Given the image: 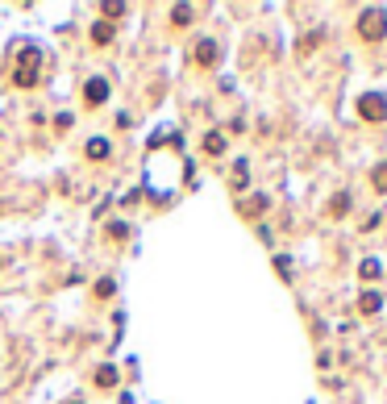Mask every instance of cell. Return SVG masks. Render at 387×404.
<instances>
[{"label":"cell","mask_w":387,"mask_h":404,"mask_svg":"<svg viewBox=\"0 0 387 404\" xmlns=\"http://www.w3.org/2000/svg\"><path fill=\"white\" fill-rule=\"evenodd\" d=\"M96 388H117V367H113V363L96 367Z\"/></svg>","instance_id":"9"},{"label":"cell","mask_w":387,"mask_h":404,"mask_svg":"<svg viewBox=\"0 0 387 404\" xmlns=\"http://www.w3.org/2000/svg\"><path fill=\"white\" fill-rule=\"evenodd\" d=\"M358 117L371 121V125L387 121V96H383V92H366V96H358Z\"/></svg>","instance_id":"3"},{"label":"cell","mask_w":387,"mask_h":404,"mask_svg":"<svg viewBox=\"0 0 387 404\" xmlns=\"http://www.w3.org/2000/svg\"><path fill=\"white\" fill-rule=\"evenodd\" d=\"M71 404H84V400H71Z\"/></svg>","instance_id":"22"},{"label":"cell","mask_w":387,"mask_h":404,"mask_svg":"<svg viewBox=\"0 0 387 404\" xmlns=\"http://www.w3.org/2000/svg\"><path fill=\"white\" fill-rule=\"evenodd\" d=\"M262 213H266V196H250L242 205V217H262Z\"/></svg>","instance_id":"11"},{"label":"cell","mask_w":387,"mask_h":404,"mask_svg":"<svg viewBox=\"0 0 387 404\" xmlns=\"http://www.w3.org/2000/svg\"><path fill=\"white\" fill-rule=\"evenodd\" d=\"M100 13L113 21V17H125V5H121V0H108V5H100Z\"/></svg>","instance_id":"16"},{"label":"cell","mask_w":387,"mask_h":404,"mask_svg":"<svg viewBox=\"0 0 387 404\" xmlns=\"http://www.w3.org/2000/svg\"><path fill=\"white\" fill-rule=\"evenodd\" d=\"M108 238H113V242H125V238H129V225H125V221H113V225H108Z\"/></svg>","instance_id":"17"},{"label":"cell","mask_w":387,"mask_h":404,"mask_svg":"<svg viewBox=\"0 0 387 404\" xmlns=\"http://www.w3.org/2000/svg\"><path fill=\"white\" fill-rule=\"evenodd\" d=\"M321 38H325V34H321V29H312V34H308V38H304V42H300V55H308V50H312V46H316V42H321Z\"/></svg>","instance_id":"18"},{"label":"cell","mask_w":387,"mask_h":404,"mask_svg":"<svg viewBox=\"0 0 387 404\" xmlns=\"http://www.w3.org/2000/svg\"><path fill=\"white\" fill-rule=\"evenodd\" d=\"M113 34H117L113 21H96V25H92V42H96V46H108V42H113Z\"/></svg>","instance_id":"8"},{"label":"cell","mask_w":387,"mask_h":404,"mask_svg":"<svg viewBox=\"0 0 387 404\" xmlns=\"http://www.w3.org/2000/svg\"><path fill=\"white\" fill-rule=\"evenodd\" d=\"M84 100H88L92 109H100L104 100H108V79H104V75H92V79L84 84Z\"/></svg>","instance_id":"4"},{"label":"cell","mask_w":387,"mask_h":404,"mask_svg":"<svg viewBox=\"0 0 387 404\" xmlns=\"http://www.w3.org/2000/svg\"><path fill=\"white\" fill-rule=\"evenodd\" d=\"M204 155H225V134L212 129V134L204 138Z\"/></svg>","instance_id":"12"},{"label":"cell","mask_w":387,"mask_h":404,"mask_svg":"<svg viewBox=\"0 0 387 404\" xmlns=\"http://www.w3.org/2000/svg\"><path fill=\"white\" fill-rule=\"evenodd\" d=\"M358 275H362V279H379V275H383L379 259H362V263H358Z\"/></svg>","instance_id":"13"},{"label":"cell","mask_w":387,"mask_h":404,"mask_svg":"<svg viewBox=\"0 0 387 404\" xmlns=\"http://www.w3.org/2000/svg\"><path fill=\"white\" fill-rule=\"evenodd\" d=\"M379 309H383V296H379L375 288L358 296V313H362V317H371V313H379Z\"/></svg>","instance_id":"7"},{"label":"cell","mask_w":387,"mask_h":404,"mask_svg":"<svg viewBox=\"0 0 387 404\" xmlns=\"http://www.w3.org/2000/svg\"><path fill=\"white\" fill-rule=\"evenodd\" d=\"M329 213H334V217H346L350 213V196L342 192V196H334V205H329Z\"/></svg>","instance_id":"15"},{"label":"cell","mask_w":387,"mask_h":404,"mask_svg":"<svg viewBox=\"0 0 387 404\" xmlns=\"http://www.w3.org/2000/svg\"><path fill=\"white\" fill-rule=\"evenodd\" d=\"M192 13H196L192 5H175V9H171V21H175V25H192Z\"/></svg>","instance_id":"14"},{"label":"cell","mask_w":387,"mask_h":404,"mask_svg":"<svg viewBox=\"0 0 387 404\" xmlns=\"http://www.w3.org/2000/svg\"><path fill=\"white\" fill-rule=\"evenodd\" d=\"M371 188H375V192H387V159L371 167Z\"/></svg>","instance_id":"10"},{"label":"cell","mask_w":387,"mask_h":404,"mask_svg":"<svg viewBox=\"0 0 387 404\" xmlns=\"http://www.w3.org/2000/svg\"><path fill=\"white\" fill-rule=\"evenodd\" d=\"M54 125H59V129H71V125H75V117H71V113H59V117H54Z\"/></svg>","instance_id":"21"},{"label":"cell","mask_w":387,"mask_h":404,"mask_svg":"<svg viewBox=\"0 0 387 404\" xmlns=\"http://www.w3.org/2000/svg\"><path fill=\"white\" fill-rule=\"evenodd\" d=\"M113 292H117V283H113V279H100V283H96V296H104V300L113 296Z\"/></svg>","instance_id":"19"},{"label":"cell","mask_w":387,"mask_h":404,"mask_svg":"<svg viewBox=\"0 0 387 404\" xmlns=\"http://www.w3.org/2000/svg\"><path fill=\"white\" fill-rule=\"evenodd\" d=\"M17 50V55H13V84L17 88H34L38 84V75H42V50L34 46V42H17L13 46Z\"/></svg>","instance_id":"1"},{"label":"cell","mask_w":387,"mask_h":404,"mask_svg":"<svg viewBox=\"0 0 387 404\" xmlns=\"http://www.w3.org/2000/svg\"><path fill=\"white\" fill-rule=\"evenodd\" d=\"M358 38L362 42H383L387 38V13L383 9H362L358 13Z\"/></svg>","instance_id":"2"},{"label":"cell","mask_w":387,"mask_h":404,"mask_svg":"<svg viewBox=\"0 0 387 404\" xmlns=\"http://www.w3.org/2000/svg\"><path fill=\"white\" fill-rule=\"evenodd\" d=\"M275 267H279V275H284V279L292 275V259H288V255H279V259H275Z\"/></svg>","instance_id":"20"},{"label":"cell","mask_w":387,"mask_h":404,"mask_svg":"<svg viewBox=\"0 0 387 404\" xmlns=\"http://www.w3.org/2000/svg\"><path fill=\"white\" fill-rule=\"evenodd\" d=\"M192 55H196V63H200V67H216V59H221V46H216L212 38H204V42H196V50H192Z\"/></svg>","instance_id":"5"},{"label":"cell","mask_w":387,"mask_h":404,"mask_svg":"<svg viewBox=\"0 0 387 404\" xmlns=\"http://www.w3.org/2000/svg\"><path fill=\"white\" fill-rule=\"evenodd\" d=\"M108 150H113V146H108V138H88L84 155H88L92 163H104V159H108Z\"/></svg>","instance_id":"6"}]
</instances>
